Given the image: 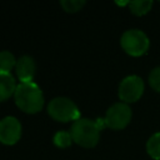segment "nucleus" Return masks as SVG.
I'll return each instance as SVG.
<instances>
[{"mask_svg":"<svg viewBox=\"0 0 160 160\" xmlns=\"http://www.w3.org/2000/svg\"><path fill=\"white\" fill-rule=\"evenodd\" d=\"M21 124L14 116H5L0 120V142L14 145L20 140Z\"/></svg>","mask_w":160,"mask_h":160,"instance_id":"nucleus-7","label":"nucleus"},{"mask_svg":"<svg viewBox=\"0 0 160 160\" xmlns=\"http://www.w3.org/2000/svg\"><path fill=\"white\" fill-rule=\"evenodd\" d=\"M16 61L18 60L10 51H0V72L10 74V70L16 66Z\"/></svg>","mask_w":160,"mask_h":160,"instance_id":"nucleus-12","label":"nucleus"},{"mask_svg":"<svg viewBox=\"0 0 160 160\" xmlns=\"http://www.w3.org/2000/svg\"><path fill=\"white\" fill-rule=\"evenodd\" d=\"M48 112L54 120L61 122H66L70 120L76 121L78 119H80V110L78 109L75 102L64 96L52 99L48 105Z\"/></svg>","mask_w":160,"mask_h":160,"instance_id":"nucleus-4","label":"nucleus"},{"mask_svg":"<svg viewBox=\"0 0 160 160\" xmlns=\"http://www.w3.org/2000/svg\"><path fill=\"white\" fill-rule=\"evenodd\" d=\"M15 71H16L18 78L20 79V82H31L35 76V71H36V65H35L34 59L28 55L21 56L16 61Z\"/></svg>","mask_w":160,"mask_h":160,"instance_id":"nucleus-8","label":"nucleus"},{"mask_svg":"<svg viewBox=\"0 0 160 160\" xmlns=\"http://www.w3.org/2000/svg\"><path fill=\"white\" fill-rule=\"evenodd\" d=\"M146 151L154 160H160V131L149 138L146 141Z\"/></svg>","mask_w":160,"mask_h":160,"instance_id":"nucleus-10","label":"nucleus"},{"mask_svg":"<svg viewBox=\"0 0 160 160\" xmlns=\"http://www.w3.org/2000/svg\"><path fill=\"white\" fill-rule=\"evenodd\" d=\"M14 99L18 108L28 114L39 112L44 106V94L34 81L20 82L14 92Z\"/></svg>","mask_w":160,"mask_h":160,"instance_id":"nucleus-1","label":"nucleus"},{"mask_svg":"<svg viewBox=\"0 0 160 160\" xmlns=\"http://www.w3.org/2000/svg\"><path fill=\"white\" fill-rule=\"evenodd\" d=\"M60 5L68 12H76L81 10V8L85 5V1L84 0H61Z\"/></svg>","mask_w":160,"mask_h":160,"instance_id":"nucleus-14","label":"nucleus"},{"mask_svg":"<svg viewBox=\"0 0 160 160\" xmlns=\"http://www.w3.org/2000/svg\"><path fill=\"white\" fill-rule=\"evenodd\" d=\"M151 6H152V1L150 0H135L129 2L130 11L136 16H142L148 14L151 10Z\"/></svg>","mask_w":160,"mask_h":160,"instance_id":"nucleus-11","label":"nucleus"},{"mask_svg":"<svg viewBox=\"0 0 160 160\" xmlns=\"http://www.w3.org/2000/svg\"><path fill=\"white\" fill-rule=\"evenodd\" d=\"M54 144L58 146V148H68L71 145L72 142V138H71V134L68 132V131H58L55 135H54Z\"/></svg>","mask_w":160,"mask_h":160,"instance_id":"nucleus-13","label":"nucleus"},{"mask_svg":"<svg viewBox=\"0 0 160 160\" xmlns=\"http://www.w3.org/2000/svg\"><path fill=\"white\" fill-rule=\"evenodd\" d=\"M101 129L95 120L80 118L71 125L70 134L72 141L82 148H94L100 139Z\"/></svg>","mask_w":160,"mask_h":160,"instance_id":"nucleus-2","label":"nucleus"},{"mask_svg":"<svg viewBox=\"0 0 160 160\" xmlns=\"http://www.w3.org/2000/svg\"><path fill=\"white\" fill-rule=\"evenodd\" d=\"M120 45L130 56H141L149 50L150 41L144 31L139 29H130L121 35Z\"/></svg>","mask_w":160,"mask_h":160,"instance_id":"nucleus-3","label":"nucleus"},{"mask_svg":"<svg viewBox=\"0 0 160 160\" xmlns=\"http://www.w3.org/2000/svg\"><path fill=\"white\" fill-rule=\"evenodd\" d=\"M15 79L11 74L0 72V101L8 100L16 90Z\"/></svg>","mask_w":160,"mask_h":160,"instance_id":"nucleus-9","label":"nucleus"},{"mask_svg":"<svg viewBox=\"0 0 160 160\" xmlns=\"http://www.w3.org/2000/svg\"><path fill=\"white\" fill-rule=\"evenodd\" d=\"M149 84L155 91L160 92V66H158V68H155V69H152L150 71V74H149Z\"/></svg>","mask_w":160,"mask_h":160,"instance_id":"nucleus-15","label":"nucleus"},{"mask_svg":"<svg viewBox=\"0 0 160 160\" xmlns=\"http://www.w3.org/2000/svg\"><path fill=\"white\" fill-rule=\"evenodd\" d=\"M119 98L122 102H135L144 94V81L138 75H129L124 78L119 85Z\"/></svg>","mask_w":160,"mask_h":160,"instance_id":"nucleus-6","label":"nucleus"},{"mask_svg":"<svg viewBox=\"0 0 160 160\" xmlns=\"http://www.w3.org/2000/svg\"><path fill=\"white\" fill-rule=\"evenodd\" d=\"M132 116L131 109L125 102H116L111 105L105 114V124L106 128L112 130H121L130 122Z\"/></svg>","mask_w":160,"mask_h":160,"instance_id":"nucleus-5","label":"nucleus"}]
</instances>
